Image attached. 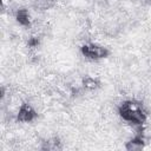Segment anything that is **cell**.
<instances>
[{"label":"cell","mask_w":151,"mask_h":151,"mask_svg":"<svg viewBox=\"0 0 151 151\" xmlns=\"http://www.w3.org/2000/svg\"><path fill=\"white\" fill-rule=\"evenodd\" d=\"M17 21L22 26H29V14L27 9H19L17 12Z\"/></svg>","instance_id":"5b68a950"},{"label":"cell","mask_w":151,"mask_h":151,"mask_svg":"<svg viewBox=\"0 0 151 151\" xmlns=\"http://www.w3.org/2000/svg\"><path fill=\"white\" fill-rule=\"evenodd\" d=\"M35 118H37V112L34 111V109L29 104L24 103L19 109L17 119L21 123H28V122H32Z\"/></svg>","instance_id":"3957f363"},{"label":"cell","mask_w":151,"mask_h":151,"mask_svg":"<svg viewBox=\"0 0 151 151\" xmlns=\"http://www.w3.org/2000/svg\"><path fill=\"white\" fill-rule=\"evenodd\" d=\"M119 116L134 126H142L146 120V112L143 105L136 100H125L118 109Z\"/></svg>","instance_id":"6da1fadb"},{"label":"cell","mask_w":151,"mask_h":151,"mask_svg":"<svg viewBox=\"0 0 151 151\" xmlns=\"http://www.w3.org/2000/svg\"><path fill=\"white\" fill-rule=\"evenodd\" d=\"M55 0H35V7L39 9H48L54 5Z\"/></svg>","instance_id":"8992f818"},{"label":"cell","mask_w":151,"mask_h":151,"mask_svg":"<svg viewBox=\"0 0 151 151\" xmlns=\"http://www.w3.org/2000/svg\"><path fill=\"white\" fill-rule=\"evenodd\" d=\"M143 146H144V139H143L140 133L137 134L134 138H132L126 144V149L127 150H140Z\"/></svg>","instance_id":"277c9868"},{"label":"cell","mask_w":151,"mask_h":151,"mask_svg":"<svg viewBox=\"0 0 151 151\" xmlns=\"http://www.w3.org/2000/svg\"><path fill=\"white\" fill-rule=\"evenodd\" d=\"M81 53L88 59L98 60V59L106 58L109 55V50L104 46L90 42V44H85L81 46Z\"/></svg>","instance_id":"7a4b0ae2"},{"label":"cell","mask_w":151,"mask_h":151,"mask_svg":"<svg viewBox=\"0 0 151 151\" xmlns=\"http://www.w3.org/2000/svg\"><path fill=\"white\" fill-rule=\"evenodd\" d=\"M98 85H99V83L96 80V79H93V78H86L85 80H84V86L86 87V88H96V87H98Z\"/></svg>","instance_id":"52a82bcc"}]
</instances>
